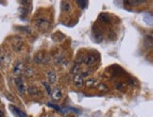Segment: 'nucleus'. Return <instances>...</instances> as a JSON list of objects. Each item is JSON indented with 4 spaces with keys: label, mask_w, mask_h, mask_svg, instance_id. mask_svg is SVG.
I'll return each mask as SVG.
<instances>
[{
    "label": "nucleus",
    "mask_w": 153,
    "mask_h": 117,
    "mask_svg": "<svg viewBox=\"0 0 153 117\" xmlns=\"http://www.w3.org/2000/svg\"><path fill=\"white\" fill-rule=\"evenodd\" d=\"M73 81H74V84L76 86V87H81L84 83V80H83V78L81 77L80 75H76L74 78H73Z\"/></svg>",
    "instance_id": "obj_5"
},
{
    "label": "nucleus",
    "mask_w": 153,
    "mask_h": 117,
    "mask_svg": "<svg viewBox=\"0 0 153 117\" xmlns=\"http://www.w3.org/2000/svg\"><path fill=\"white\" fill-rule=\"evenodd\" d=\"M78 4L79 5V7H81L82 9L86 8V6L88 5L87 1H78Z\"/></svg>",
    "instance_id": "obj_15"
},
{
    "label": "nucleus",
    "mask_w": 153,
    "mask_h": 117,
    "mask_svg": "<svg viewBox=\"0 0 153 117\" xmlns=\"http://www.w3.org/2000/svg\"><path fill=\"white\" fill-rule=\"evenodd\" d=\"M27 91H28L29 93H30V95L35 96H40V95H41V93H40L35 87H29L28 89H27Z\"/></svg>",
    "instance_id": "obj_10"
},
{
    "label": "nucleus",
    "mask_w": 153,
    "mask_h": 117,
    "mask_svg": "<svg viewBox=\"0 0 153 117\" xmlns=\"http://www.w3.org/2000/svg\"><path fill=\"white\" fill-rule=\"evenodd\" d=\"M49 22L48 20L45 19H39L37 20V27L39 29H41V30H48V29L49 28Z\"/></svg>",
    "instance_id": "obj_2"
},
{
    "label": "nucleus",
    "mask_w": 153,
    "mask_h": 117,
    "mask_svg": "<svg viewBox=\"0 0 153 117\" xmlns=\"http://www.w3.org/2000/svg\"><path fill=\"white\" fill-rule=\"evenodd\" d=\"M43 85L45 87V89H46V91H48V93H51V90H50V87H49V85H48V83H46V82H43Z\"/></svg>",
    "instance_id": "obj_18"
},
{
    "label": "nucleus",
    "mask_w": 153,
    "mask_h": 117,
    "mask_svg": "<svg viewBox=\"0 0 153 117\" xmlns=\"http://www.w3.org/2000/svg\"><path fill=\"white\" fill-rule=\"evenodd\" d=\"M3 116V113H2V110H0V117H2Z\"/></svg>",
    "instance_id": "obj_20"
},
{
    "label": "nucleus",
    "mask_w": 153,
    "mask_h": 117,
    "mask_svg": "<svg viewBox=\"0 0 153 117\" xmlns=\"http://www.w3.org/2000/svg\"><path fill=\"white\" fill-rule=\"evenodd\" d=\"M44 61V54L43 53H38L36 56L34 57V62L36 63H42Z\"/></svg>",
    "instance_id": "obj_9"
},
{
    "label": "nucleus",
    "mask_w": 153,
    "mask_h": 117,
    "mask_svg": "<svg viewBox=\"0 0 153 117\" xmlns=\"http://www.w3.org/2000/svg\"><path fill=\"white\" fill-rule=\"evenodd\" d=\"M80 67L79 65H75L72 69H71V74H74V75H79V69Z\"/></svg>",
    "instance_id": "obj_14"
},
{
    "label": "nucleus",
    "mask_w": 153,
    "mask_h": 117,
    "mask_svg": "<svg viewBox=\"0 0 153 117\" xmlns=\"http://www.w3.org/2000/svg\"><path fill=\"white\" fill-rule=\"evenodd\" d=\"M85 84H86L87 87H94V86H96L97 84V79H94V78L88 79V80H86Z\"/></svg>",
    "instance_id": "obj_11"
},
{
    "label": "nucleus",
    "mask_w": 153,
    "mask_h": 117,
    "mask_svg": "<svg viewBox=\"0 0 153 117\" xmlns=\"http://www.w3.org/2000/svg\"><path fill=\"white\" fill-rule=\"evenodd\" d=\"M100 20H102L103 22L105 23H108L110 18H109V16H106V15H100Z\"/></svg>",
    "instance_id": "obj_17"
},
{
    "label": "nucleus",
    "mask_w": 153,
    "mask_h": 117,
    "mask_svg": "<svg viewBox=\"0 0 153 117\" xmlns=\"http://www.w3.org/2000/svg\"><path fill=\"white\" fill-rule=\"evenodd\" d=\"M116 87H117V89H121V88H122V84L119 83V85H117Z\"/></svg>",
    "instance_id": "obj_19"
},
{
    "label": "nucleus",
    "mask_w": 153,
    "mask_h": 117,
    "mask_svg": "<svg viewBox=\"0 0 153 117\" xmlns=\"http://www.w3.org/2000/svg\"><path fill=\"white\" fill-rule=\"evenodd\" d=\"M51 96L55 100H60V99L62 97V93L61 89H59V88H54L53 91L51 92Z\"/></svg>",
    "instance_id": "obj_4"
},
{
    "label": "nucleus",
    "mask_w": 153,
    "mask_h": 117,
    "mask_svg": "<svg viewBox=\"0 0 153 117\" xmlns=\"http://www.w3.org/2000/svg\"><path fill=\"white\" fill-rule=\"evenodd\" d=\"M62 9L63 11H69L70 10H71V5H70L68 2H62Z\"/></svg>",
    "instance_id": "obj_12"
},
{
    "label": "nucleus",
    "mask_w": 153,
    "mask_h": 117,
    "mask_svg": "<svg viewBox=\"0 0 153 117\" xmlns=\"http://www.w3.org/2000/svg\"><path fill=\"white\" fill-rule=\"evenodd\" d=\"M83 61H84V63L86 64V65H93L94 63H96L97 59L94 55H88L83 60Z\"/></svg>",
    "instance_id": "obj_6"
},
{
    "label": "nucleus",
    "mask_w": 153,
    "mask_h": 117,
    "mask_svg": "<svg viewBox=\"0 0 153 117\" xmlns=\"http://www.w3.org/2000/svg\"><path fill=\"white\" fill-rule=\"evenodd\" d=\"M46 78H48V82L50 84H55L57 81V75L54 71H48L46 74Z\"/></svg>",
    "instance_id": "obj_3"
},
{
    "label": "nucleus",
    "mask_w": 153,
    "mask_h": 117,
    "mask_svg": "<svg viewBox=\"0 0 153 117\" xmlns=\"http://www.w3.org/2000/svg\"><path fill=\"white\" fill-rule=\"evenodd\" d=\"M10 110H11V112H13L16 117H27L24 113L22 112V110H20L19 109H17L15 108L14 106H10Z\"/></svg>",
    "instance_id": "obj_7"
},
{
    "label": "nucleus",
    "mask_w": 153,
    "mask_h": 117,
    "mask_svg": "<svg viewBox=\"0 0 153 117\" xmlns=\"http://www.w3.org/2000/svg\"><path fill=\"white\" fill-rule=\"evenodd\" d=\"M15 85L17 88V91H18L20 95H24L26 93V86H25V83H24V81H23L22 78L18 77L15 78Z\"/></svg>",
    "instance_id": "obj_1"
},
{
    "label": "nucleus",
    "mask_w": 153,
    "mask_h": 117,
    "mask_svg": "<svg viewBox=\"0 0 153 117\" xmlns=\"http://www.w3.org/2000/svg\"><path fill=\"white\" fill-rule=\"evenodd\" d=\"M23 69V63L22 62H17L15 64V66L13 67V74L14 75H19Z\"/></svg>",
    "instance_id": "obj_8"
},
{
    "label": "nucleus",
    "mask_w": 153,
    "mask_h": 117,
    "mask_svg": "<svg viewBox=\"0 0 153 117\" xmlns=\"http://www.w3.org/2000/svg\"><path fill=\"white\" fill-rule=\"evenodd\" d=\"M25 74L27 75V77H30V76H32V74H33L32 69L31 68H27L26 71H25Z\"/></svg>",
    "instance_id": "obj_16"
},
{
    "label": "nucleus",
    "mask_w": 153,
    "mask_h": 117,
    "mask_svg": "<svg viewBox=\"0 0 153 117\" xmlns=\"http://www.w3.org/2000/svg\"><path fill=\"white\" fill-rule=\"evenodd\" d=\"M142 3H144V2H142V1H140V0H129V1H127V2H125V4H127V5H129V6H135V5H140V4H142Z\"/></svg>",
    "instance_id": "obj_13"
}]
</instances>
